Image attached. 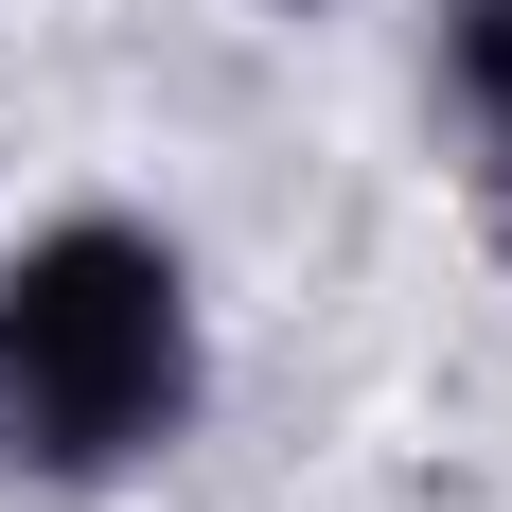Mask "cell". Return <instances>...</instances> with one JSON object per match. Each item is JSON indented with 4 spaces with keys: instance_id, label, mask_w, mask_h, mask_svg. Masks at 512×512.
Listing matches in <instances>:
<instances>
[{
    "instance_id": "1",
    "label": "cell",
    "mask_w": 512,
    "mask_h": 512,
    "mask_svg": "<svg viewBox=\"0 0 512 512\" xmlns=\"http://www.w3.org/2000/svg\"><path fill=\"white\" fill-rule=\"evenodd\" d=\"M195 265L142 212H53L0 248V477H142L195 424Z\"/></svg>"
},
{
    "instance_id": "2",
    "label": "cell",
    "mask_w": 512,
    "mask_h": 512,
    "mask_svg": "<svg viewBox=\"0 0 512 512\" xmlns=\"http://www.w3.org/2000/svg\"><path fill=\"white\" fill-rule=\"evenodd\" d=\"M442 89L512 142V0H442Z\"/></svg>"
}]
</instances>
